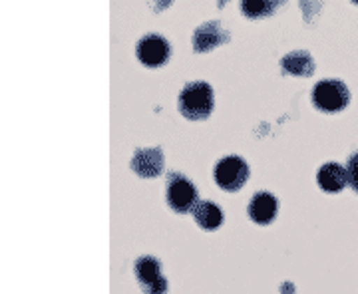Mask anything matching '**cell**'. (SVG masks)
I'll return each mask as SVG.
<instances>
[{
	"label": "cell",
	"mask_w": 358,
	"mask_h": 294,
	"mask_svg": "<svg viewBox=\"0 0 358 294\" xmlns=\"http://www.w3.org/2000/svg\"><path fill=\"white\" fill-rule=\"evenodd\" d=\"M179 112L187 119H205L213 112V90L207 82H189L179 94Z\"/></svg>",
	"instance_id": "6da1fadb"
},
{
	"label": "cell",
	"mask_w": 358,
	"mask_h": 294,
	"mask_svg": "<svg viewBox=\"0 0 358 294\" xmlns=\"http://www.w3.org/2000/svg\"><path fill=\"white\" fill-rule=\"evenodd\" d=\"M348 102H350V94H348L345 82H341V80H322L313 90V103L320 112L336 114V112L345 110Z\"/></svg>",
	"instance_id": "7a4b0ae2"
},
{
	"label": "cell",
	"mask_w": 358,
	"mask_h": 294,
	"mask_svg": "<svg viewBox=\"0 0 358 294\" xmlns=\"http://www.w3.org/2000/svg\"><path fill=\"white\" fill-rule=\"evenodd\" d=\"M213 177L223 191L235 193L239 191L249 179V166L245 159L237 157V155H227L217 161Z\"/></svg>",
	"instance_id": "3957f363"
},
{
	"label": "cell",
	"mask_w": 358,
	"mask_h": 294,
	"mask_svg": "<svg viewBox=\"0 0 358 294\" xmlns=\"http://www.w3.org/2000/svg\"><path fill=\"white\" fill-rule=\"evenodd\" d=\"M167 205L176 213H189L197 201V189L192 181L183 177L181 173H169L167 175Z\"/></svg>",
	"instance_id": "277c9868"
},
{
	"label": "cell",
	"mask_w": 358,
	"mask_h": 294,
	"mask_svg": "<svg viewBox=\"0 0 358 294\" xmlns=\"http://www.w3.org/2000/svg\"><path fill=\"white\" fill-rule=\"evenodd\" d=\"M136 277L145 294H166L167 281L162 277V267L154 256H140L136 260Z\"/></svg>",
	"instance_id": "5b68a950"
},
{
	"label": "cell",
	"mask_w": 358,
	"mask_h": 294,
	"mask_svg": "<svg viewBox=\"0 0 358 294\" xmlns=\"http://www.w3.org/2000/svg\"><path fill=\"white\" fill-rule=\"evenodd\" d=\"M136 54H138V60L143 66L157 68V66H164L169 60L171 48H169V42L164 36H159V34H148V36H143L138 42Z\"/></svg>",
	"instance_id": "8992f818"
},
{
	"label": "cell",
	"mask_w": 358,
	"mask_h": 294,
	"mask_svg": "<svg viewBox=\"0 0 358 294\" xmlns=\"http://www.w3.org/2000/svg\"><path fill=\"white\" fill-rule=\"evenodd\" d=\"M277 209H279L277 199L271 193L261 191L251 199L247 213H249L251 221H255L257 225H268L273 219L277 217Z\"/></svg>",
	"instance_id": "52a82bcc"
},
{
	"label": "cell",
	"mask_w": 358,
	"mask_h": 294,
	"mask_svg": "<svg viewBox=\"0 0 358 294\" xmlns=\"http://www.w3.org/2000/svg\"><path fill=\"white\" fill-rule=\"evenodd\" d=\"M131 169L141 177H157L164 169V154L159 149H138L131 159Z\"/></svg>",
	"instance_id": "ba28073f"
},
{
	"label": "cell",
	"mask_w": 358,
	"mask_h": 294,
	"mask_svg": "<svg viewBox=\"0 0 358 294\" xmlns=\"http://www.w3.org/2000/svg\"><path fill=\"white\" fill-rule=\"evenodd\" d=\"M227 40H229V34L225 30H221L219 22H205L193 34V48L195 52H209Z\"/></svg>",
	"instance_id": "9c48e42d"
},
{
	"label": "cell",
	"mask_w": 358,
	"mask_h": 294,
	"mask_svg": "<svg viewBox=\"0 0 358 294\" xmlns=\"http://www.w3.org/2000/svg\"><path fill=\"white\" fill-rule=\"evenodd\" d=\"M317 181H319L320 189H324L327 193H338L345 189V185L348 183V175L343 166L324 163L317 173Z\"/></svg>",
	"instance_id": "30bf717a"
},
{
	"label": "cell",
	"mask_w": 358,
	"mask_h": 294,
	"mask_svg": "<svg viewBox=\"0 0 358 294\" xmlns=\"http://www.w3.org/2000/svg\"><path fill=\"white\" fill-rule=\"evenodd\" d=\"M192 213L195 223L205 230L219 229V225L223 223V213H221L219 205L211 203V201H199L193 207Z\"/></svg>",
	"instance_id": "8fae6325"
},
{
	"label": "cell",
	"mask_w": 358,
	"mask_h": 294,
	"mask_svg": "<svg viewBox=\"0 0 358 294\" xmlns=\"http://www.w3.org/2000/svg\"><path fill=\"white\" fill-rule=\"evenodd\" d=\"M281 66L285 72H291L294 76H310L315 72V62H313L310 54L305 50H296L287 54L282 58Z\"/></svg>",
	"instance_id": "7c38bea8"
},
{
	"label": "cell",
	"mask_w": 358,
	"mask_h": 294,
	"mask_svg": "<svg viewBox=\"0 0 358 294\" xmlns=\"http://www.w3.org/2000/svg\"><path fill=\"white\" fill-rule=\"evenodd\" d=\"M275 8H277V2H271V0H245V2H241V10L249 18L268 16Z\"/></svg>",
	"instance_id": "4fadbf2b"
},
{
	"label": "cell",
	"mask_w": 358,
	"mask_h": 294,
	"mask_svg": "<svg viewBox=\"0 0 358 294\" xmlns=\"http://www.w3.org/2000/svg\"><path fill=\"white\" fill-rule=\"evenodd\" d=\"M346 175H348V183H350V187L358 193V152L348 157Z\"/></svg>",
	"instance_id": "5bb4252c"
}]
</instances>
